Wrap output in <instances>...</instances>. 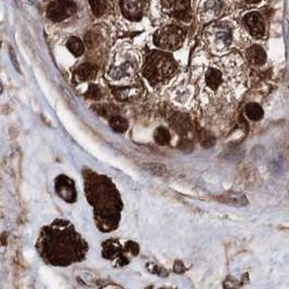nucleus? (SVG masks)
Returning <instances> with one entry per match:
<instances>
[{"instance_id": "f257e3e1", "label": "nucleus", "mask_w": 289, "mask_h": 289, "mask_svg": "<svg viewBox=\"0 0 289 289\" xmlns=\"http://www.w3.org/2000/svg\"><path fill=\"white\" fill-rule=\"evenodd\" d=\"M246 89L243 62L227 56L211 62L200 80L201 109L208 114H220L236 103Z\"/></svg>"}, {"instance_id": "f03ea898", "label": "nucleus", "mask_w": 289, "mask_h": 289, "mask_svg": "<svg viewBox=\"0 0 289 289\" xmlns=\"http://www.w3.org/2000/svg\"><path fill=\"white\" fill-rule=\"evenodd\" d=\"M36 249L45 263L63 267L84 261L89 246L70 221L57 219L42 228Z\"/></svg>"}, {"instance_id": "7ed1b4c3", "label": "nucleus", "mask_w": 289, "mask_h": 289, "mask_svg": "<svg viewBox=\"0 0 289 289\" xmlns=\"http://www.w3.org/2000/svg\"><path fill=\"white\" fill-rule=\"evenodd\" d=\"M83 176L86 197L93 208L97 227L103 233L117 230L124 209V203L117 186L107 176L89 168H85Z\"/></svg>"}, {"instance_id": "20e7f679", "label": "nucleus", "mask_w": 289, "mask_h": 289, "mask_svg": "<svg viewBox=\"0 0 289 289\" xmlns=\"http://www.w3.org/2000/svg\"><path fill=\"white\" fill-rule=\"evenodd\" d=\"M177 72L174 59L165 52L153 51L147 56L143 65V76L152 86H157L169 80Z\"/></svg>"}, {"instance_id": "39448f33", "label": "nucleus", "mask_w": 289, "mask_h": 289, "mask_svg": "<svg viewBox=\"0 0 289 289\" xmlns=\"http://www.w3.org/2000/svg\"><path fill=\"white\" fill-rule=\"evenodd\" d=\"M205 40L213 53L224 52L232 44V30L223 23L211 25L205 33Z\"/></svg>"}, {"instance_id": "423d86ee", "label": "nucleus", "mask_w": 289, "mask_h": 289, "mask_svg": "<svg viewBox=\"0 0 289 289\" xmlns=\"http://www.w3.org/2000/svg\"><path fill=\"white\" fill-rule=\"evenodd\" d=\"M185 39V33L178 26L169 25L158 30L154 35V44L158 48L174 51L181 48Z\"/></svg>"}, {"instance_id": "0eeeda50", "label": "nucleus", "mask_w": 289, "mask_h": 289, "mask_svg": "<svg viewBox=\"0 0 289 289\" xmlns=\"http://www.w3.org/2000/svg\"><path fill=\"white\" fill-rule=\"evenodd\" d=\"M137 71V62L134 59L128 58L119 60L115 62L109 72V76L114 82H129L134 76Z\"/></svg>"}, {"instance_id": "6e6552de", "label": "nucleus", "mask_w": 289, "mask_h": 289, "mask_svg": "<svg viewBox=\"0 0 289 289\" xmlns=\"http://www.w3.org/2000/svg\"><path fill=\"white\" fill-rule=\"evenodd\" d=\"M76 4L72 0H53L47 9V17L53 22H62L76 12Z\"/></svg>"}, {"instance_id": "1a4fd4ad", "label": "nucleus", "mask_w": 289, "mask_h": 289, "mask_svg": "<svg viewBox=\"0 0 289 289\" xmlns=\"http://www.w3.org/2000/svg\"><path fill=\"white\" fill-rule=\"evenodd\" d=\"M102 256L104 259L112 261L116 266H124L129 263L124 247L115 239H109L102 244Z\"/></svg>"}, {"instance_id": "9d476101", "label": "nucleus", "mask_w": 289, "mask_h": 289, "mask_svg": "<svg viewBox=\"0 0 289 289\" xmlns=\"http://www.w3.org/2000/svg\"><path fill=\"white\" fill-rule=\"evenodd\" d=\"M55 191L59 197L69 204H74L77 199L75 182L65 174H60L55 180Z\"/></svg>"}, {"instance_id": "9b49d317", "label": "nucleus", "mask_w": 289, "mask_h": 289, "mask_svg": "<svg viewBox=\"0 0 289 289\" xmlns=\"http://www.w3.org/2000/svg\"><path fill=\"white\" fill-rule=\"evenodd\" d=\"M164 11L168 15L182 21L191 19L190 0H161Z\"/></svg>"}, {"instance_id": "f8f14e48", "label": "nucleus", "mask_w": 289, "mask_h": 289, "mask_svg": "<svg viewBox=\"0 0 289 289\" xmlns=\"http://www.w3.org/2000/svg\"><path fill=\"white\" fill-rule=\"evenodd\" d=\"M120 6L127 19L138 21L144 13L145 0H120Z\"/></svg>"}, {"instance_id": "ddd939ff", "label": "nucleus", "mask_w": 289, "mask_h": 289, "mask_svg": "<svg viewBox=\"0 0 289 289\" xmlns=\"http://www.w3.org/2000/svg\"><path fill=\"white\" fill-rule=\"evenodd\" d=\"M244 24L253 37L262 38L264 36V22L258 12H250L244 18Z\"/></svg>"}, {"instance_id": "4468645a", "label": "nucleus", "mask_w": 289, "mask_h": 289, "mask_svg": "<svg viewBox=\"0 0 289 289\" xmlns=\"http://www.w3.org/2000/svg\"><path fill=\"white\" fill-rule=\"evenodd\" d=\"M169 124L171 128L177 133H179L180 136H184L185 133L191 130L192 120L190 116L186 115V114L177 112L173 113L169 117Z\"/></svg>"}, {"instance_id": "2eb2a0df", "label": "nucleus", "mask_w": 289, "mask_h": 289, "mask_svg": "<svg viewBox=\"0 0 289 289\" xmlns=\"http://www.w3.org/2000/svg\"><path fill=\"white\" fill-rule=\"evenodd\" d=\"M220 203L234 207H244L248 205V198L241 193H224L217 197Z\"/></svg>"}, {"instance_id": "dca6fc26", "label": "nucleus", "mask_w": 289, "mask_h": 289, "mask_svg": "<svg viewBox=\"0 0 289 289\" xmlns=\"http://www.w3.org/2000/svg\"><path fill=\"white\" fill-rule=\"evenodd\" d=\"M246 58L253 65H263L266 61V53L260 46H251L246 51Z\"/></svg>"}, {"instance_id": "f3484780", "label": "nucleus", "mask_w": 289, "mask_h": 289, "mask_svg": "<svg viewBox=\"0 0 289 289\" xmlns=\"http://www.w3.org/2000/svg\"><path fill=\"white\" fill-rule=\"evenodd\" d=\"M98 74V67L90 63L80 65L75 72V78L78 82H87V80L95 79Z\"/></svg>"}, {"instance_id": "a211bd4d", "label": "nucleus", "mask_w": 289, "mask_h": 289, "mask_svg": "<svg viewBox=\"0 0 289 289\" xmlns=\"http://www.w3.org/2000/svg\"><path fill=\"white\" fill-rule=\"evenodd\" d=\"M245 115L252 122H259L264 116V111L261 105L256 102H250L245 106Z\"/></svg>"}, {"instance_id": "6ab92c4d", "label": "nucleus", "mask_w": 289, "mask_h": 289, "mask_svg": "<svg viewBox=\"0 0 289 289\" xmlns=\"http://www.w3.org/2000/svg\"><path fill=\"white\" fill-rule=\"evenodd\" d=\"M109 120H110L111 128L113 129V131H115L117 133H125L129 129L128 120L122 116H119L118 114L117 115H114L111 118H109Z\"/></svg>"}, {"instance_id": "aec40b11", "label": "nucleus", "mask_w": 289, "mask_h": 289, "mask_svg": "<svg viewBox=\"0 0 289 289\" xmlns=\"http://www.w3.org/2000/svg\"><path fill=\"white\" fill-rule=\"evenodd\" d=\"M154 140L158 145L165 146L167 144H169L171 140V134L167 128L165 127H158V128L154 132Z\"/></svg>"}, {"instance_id": "412c9836", "label": "nucleus", "mask_w": 289, "mask_h": 289, "mask_svg": "<svg viewBox=\"0 0 289 289\" xmlns=\"http://www.w3.org/2000/svg\"><path fill=\"white\" fill-rule=\"evenodd\" d=\"M143 169L149 171L150 173L154 174L156 177H166L168 174V169L167 167L163 164H158V163H147L142 165Z\"/></svg>"}, {"instance_id": "4be33fe9", "label": "nucleus", "mask_w": 289, "mask_h": 289, "mask_svg": "<svg viewBox=\"0 0 289 289\" xmlns=\"http://www.w3.org/2000/svg\"><path fill=\"white\" fill-rule=\"evenodd\" d=\"M67 49H69L75 57H80L84 55L85 46L82 40L77 37H72L67 42Z\"/></svg>"}, {"instance_id": "5701e85b", "label": "nucleus", "mask_w": 289, "mask_h": 289, "mask_svg": "<svg viewBox=\"0 0 289 289\" xmlns=\"http://www.w3.org/2000/svg\"><path fill=\"white\" fill-rule=\"evenodd\" d=\"M93 110H95L96 113L101 117L111 118L114 115H117V109L113 105H96L93 106Z\"/></svg>"}, {"instance_id": "b1692460", "label": "nucleus", "mask_w": 289, "mask_h": 289, "mask_svg": "<svg viewBox=\"0 0 289 289\" xmlns=\"http://www.w3.org/2000/svg\"><path fill=\"white\" fill-rule=\"evenodd\" d=\"M191 98V90L187 88V87H180L178 90L176 89V92H174V100L177 101L179 103H186L187 101Z\"/></svg>"}, {"instance_id": "393cba45", "label": "nucleus", "mask_w": 289, "mask_h": 289, "mask_svg": "<svg viewBox=\"0 0 289 289\" xmlns=\"http://www.w3.org/2000/svg\"><path fill=\"white\" fill-rule=\"evenodd\" d=\"M91 10L96 17H101L106 10L105 0H89Z\"/></svg>"}, {"instance_id": "a878e982", "label": "nucleus", "mask_w": 289, "mask_h": 289, "mask_svg": "<svg viewBox=\"0 0 289 289\" xmlns=\"http://www.w3.org/2000/svg\"><path fill=\"white\" fill-rule=\"evenodd\" d=\"M86 99L88 100H95V101H99L103 98V92L101 90V88L97 85H90L88 90H87L86 95H85Z\"/></svg>"}, {"instance_id": "bb28decb", "label": "nucleus", "mask_w": 289, "mask_h": 289, "mask_svg": "<svg viewBox=\"0 0 289 289\" xmlns=\"http://www.w3.org/2000/svg\"><path fill=\"white\" fill-rule=\"evenodd\" d=\"M205 10L208 15L211 17L218 16L220 15L221 10H222V3H221L220 0H210V2L207 4Z\"/></svg>"}, {"instance_id": "cd10ccee", "label": "nucleus", "mask_w": 289, "mask_h": 289, "mask_svg": "<svg viewBox=\"0 0 289 289\" xmlns=\"http://www.w3.org/2000/svg\"><path fill=\"white\" fill-rule=\"evenodd\" d=\"M123 247H124V250L126 251V253H130L131 256H134V257L138 256L139 252H140V247L136 243V241L128 240Z\"/></svg>"}, {"instance_id": "c85d7f7f", "label": "nucleus", "mask_w": 289, "mask_h": 289, "mask_svg": "<svg viewBox=\"0 0 289 289\" xmlns=\"http://www.w3.org/2000/svg\"><path fill=\"white\" fill-rule=\"evenodd\" d=\"M147 267H149L150 272L158 275V276H160V277H167L168 275H169L168 271L163 266H159V265L153 264V263H149V264H147Z\"/></svg>"}, {"instance_id": "c756f323", "label": "nucleus", "mask_w": 289, "mask_h": 289, "mask_svg": "<svg viewBox=\"0 0 289 289\" xmlns=\"http://www.w3.org/2000/svg\"><path fill=\"white\" fill-rule=\"evenodd\" d=\"M216 144V139L209 133H205L203 139H201V146L205 149H211V147Z\"/></svg>"}, {"instance_id": "7c9ffc66", "label": "nucleus", "mask_w": 289, "mask_h": 289, "mask_svg": "<svg viewBox=\"0 0 289 289\" xmlns=\"http://www.w3.org/2000/svg\"><path fill=\"white\" fill-rule=\"evenodd\" d=\"M98 36L96 34L93 33H88L86 35V45L88 46V48H95V47L98 45Z\"/></svg>"}, {"instance_id": "2f4dec72", "label": "nucleus", "mask_w": 289, "mask_h": 289, "mask_svg": "<svg viewBox=\"0 0 289 289\" xmlns=\"http://www.w3.org/2000/svg\"><path fill=\"white\" fill-rule=\"evenodd\" d=\"M193 147H194V145H193V143L191 142L190 140H186V139H185V140H181L180 145H179V149H180L181 151L190 153V152H192Z\"/></svg>"}, {"instance_id": "473e14b6", "label": "nucleus", "mask_w": 289, "mask_h": 289, "mask_svg": "<svg viewBox=\"0 0 289 289\" xmlns=\"http://www.w3.org/2000/svg\"><path fill=\"white\" fill-rule=\"evenodd\" d=\"M173 271H174V273H177V274H183L187 271V267L185 266V264L183 263L182 261L177 260L176 262H174Z\"/></svg>"}, {"instance_id": "72a5a7b5", "label": "nucleus", "mask_w": 289, "mask_h": 289, "mask_svg": "<svg viewBox=\"0 0 289 289\" xmlns=\"http://www.w3.org/2000/svg\"><path fill=\"white\" fill-rule=\"evenodd\" d=\"M9 55H10V59H11V61H12V64L15 65L16 70H17L20 74H21V69H20L19 62H18V60H17V58H16V53H15V51H13L12 48H9Z\"/></svg>"}, {"instance_id": "f704fd0d", "label": "nucleus", "mask_w": 289, "mask_h": 289, "mask_svg": "<svg viewBox=\"0 0 289 289\" xmlns=\"http://www.w3.org/2000/svg\"><path fill=\"white\" fill-rule=\"evenodd\" d=\"M245 2H247V3H256V2H258V0H245Z\"/></svg>"}, {"instance_id": "c9c22d12", "label": "nucleus", "mask_w": 289, "mask_h": 289, "mask_svg": "<svg viewBox=\"0 0 289 289\" xmlns=\"http://www.w3.org/2000/svg\"><path fill=\"white\" fill-rule=\"evenodd\" d=\"M3 92V85H2V83H0V93Z\"/></svg>"}]
</instances>
